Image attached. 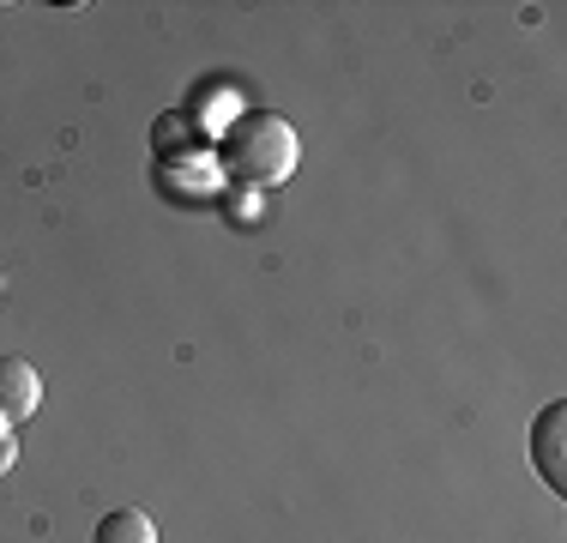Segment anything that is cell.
<instances>
[{
    "mask_svg": "<svg viewBox=\"0 0 567 543\" xmlns=\"http://www.w3.org/2000/svg\"><path fill=\"white\" fill-rule=\"evenodd\" d=\"M302 163V140H296L290 121L278 115H241L224 127V170L241 175L254 187H272L284 175H296Z\"/></svg>",
    "mask_w": 567,
    "mask_h": 543,
    "instance_id": "6da1fadb",
    "label": "cell"
},
{
    "mask_svg": "<svg viewBox=\"0 0 567 543\" xmlns=\"http://www.w3.org/2000/svg\"><path fill=\"white\" fill-rule=\"evenodd\" d=\"M532 465L549 483V495H567V404L549 399L532 417Z\"/></svg>",
    "mask_w": 567,
    "mask_h": 543,
    "instance_id": "7a4b0ae2",
    "label": "cell"
},
{
    "mask_svg": "<svg viewBox=\"0 0 567 543\" xmlns=\"http://www.w3.org/2000/svg\"><path fill=\"white\" fill-rule=\"evenodd\" d=\"M43 404V375L24 357H0V423H24Z\"/></svg>",
    "mask_w": 567,
    "mask_h": 543,
    "instance_id": "3957f363",
    "label": "cell"
},
{
    "mask_svg": "<svg viewBox=\"0 0 567 543\" xmlns=\"http://www.w3.org/2000/svg\"><path fill=\"white\" fill-rule=\"evenodd\" d=\"M91 543H157V525L145 508H115L97 520V532H91Z\"/></svg>",
    "mask_w": 567,
    "mask_h": 543,
    "instance_id": "277c9868",
    "label": "cell"
},
{
    "mask_svg": "<svg viewBox=\"0 0 567 543\" xmlns=\"http://www.w3.org/2000/svg\"><path fill=\"white\" fill-rule=\"evenodd\" d=\"M194 140H199L194 121H182V115H164V121L152 127V152H157V157H169L175 145H194Z\"/></svg>",
    "mask_w": 567,
    "mask_h": 543,
    "instance_id": "5b68a950",
    "label": "cell"
},
{
    "mask_svg": "<svg viewBox=\"0 0 567 543\" xmlns=\"http://www.w3.org/2000/svg\"><path fill=\"white\" fill-rule=\"evenodd\" d=\"M12 465H19V441H12V434H0V478H7Z\"/></svg>",
    "mask_w": 567,
    "mask_h": 543,
    "instance_id": "8992f818",
    "label": "cell"
},
{
    "mask_svg": "<svg viewBox=\"0 0 567 543\" xmlns=\"http://www.w3.org/2000/svg\"><path fill=\"white\" fill-rule=\"evenodd\" d=\"M0 290H7V278H0Z\"/></svg>",
    "mask_w": 567,
    "mask_h": 543,
    "instance_id": "52a82bcc",
    "label": "cell"
}]
</instances>
